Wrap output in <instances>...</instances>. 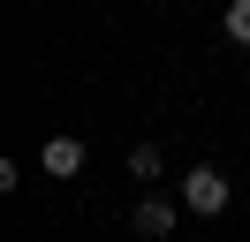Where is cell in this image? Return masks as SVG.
Returning a JSON list of instances; mask_svg holds the SVG:
<instances>
[{
	"label": "cell",
	"instance_id": "cell-1",
	"mask_svg": "<svg viewBox=\"0 0 250 242\" xmlns=\"http://www.w3.org/2000/svg\"><path fill=\"white\" fill-rule=\"evenodd\" d=\"M182 204L205 212V220H220V212H228V174H220V166H189L182 174Z\"/></svg>",
	"mask_w": 250,
	"mask_h": 242
},
{
	"label": "cell",
	"instance_id": "cell-2",
	"mask_svg": "<svg viewBox=\"0 0 250 242\" xmlns=\"http://www.w3.org/2000/svg\"><path fill=\"white\" fill-rule=\"evenodd\" d=\"M38 166H46L53 182H76L83 174V136H46V144H38Z\"/></svg>",
	"mask_w": 250,
	"mask_h": 242
},
{
	"label": "cell",
	"instance_id": "cell-3",
	"mask_svg": "<svg viewBox=\"0 0 250 242\" xmlns=\"http://www.w3.org/2000/svg\"><path fill=\"white\" fill-rule=\"evenodd\" d=\"M129 227H137L144 242H159V235H174V204H167V197H144V204L129 212Z\"/></svg>",
	"mask_w": 250,
	"mask_h": 242
},
{
	"label": "cell",
	"instance_id": "cell-4",
	"mask_svg": "<svg viewBox=\"0 0 250 242\" xmlns=\"http://www.w3.org/2000/svg\"><path fill=\"white\" fill-rule=\"evenodd\" d=\"M220 23H228L235 45H250V0H228V15H220Z\"/></svg>",
	"mask_w": 250,
	"mask_h": 242
},
{
	"label": "cell",
	"instance_id": "cell-5",
	"mask_svg": "<svg viewBox=\"0 0 250 242\" xmlns=\"http://www.w3.org/2000/svg\"><path fill=\"white\" fill-rule=\"evenodd\" d=\"M129 174L152 182V174H159V151H152V144H137V151H129Z\"/></svg>",
	"mask_w": 250,
	"mask_h": 242
}]
</instances>
